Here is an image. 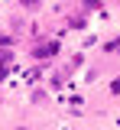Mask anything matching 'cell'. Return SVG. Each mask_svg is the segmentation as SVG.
Masks as SVG:
<instances>
[{"mask_svg": "<svg viewBox=\"0 0 120 130\" xmlns=\"http://www.w3.org/2000/svg\"><path fill=\"white\" fill-rule=\"evenodd\" d=\"M114 91H120V81H114Z\"/></svg>", "mask_w": 120, "mask_h": 130, "instance_id": "obj_1", "label": "cell"}]
</instances>
